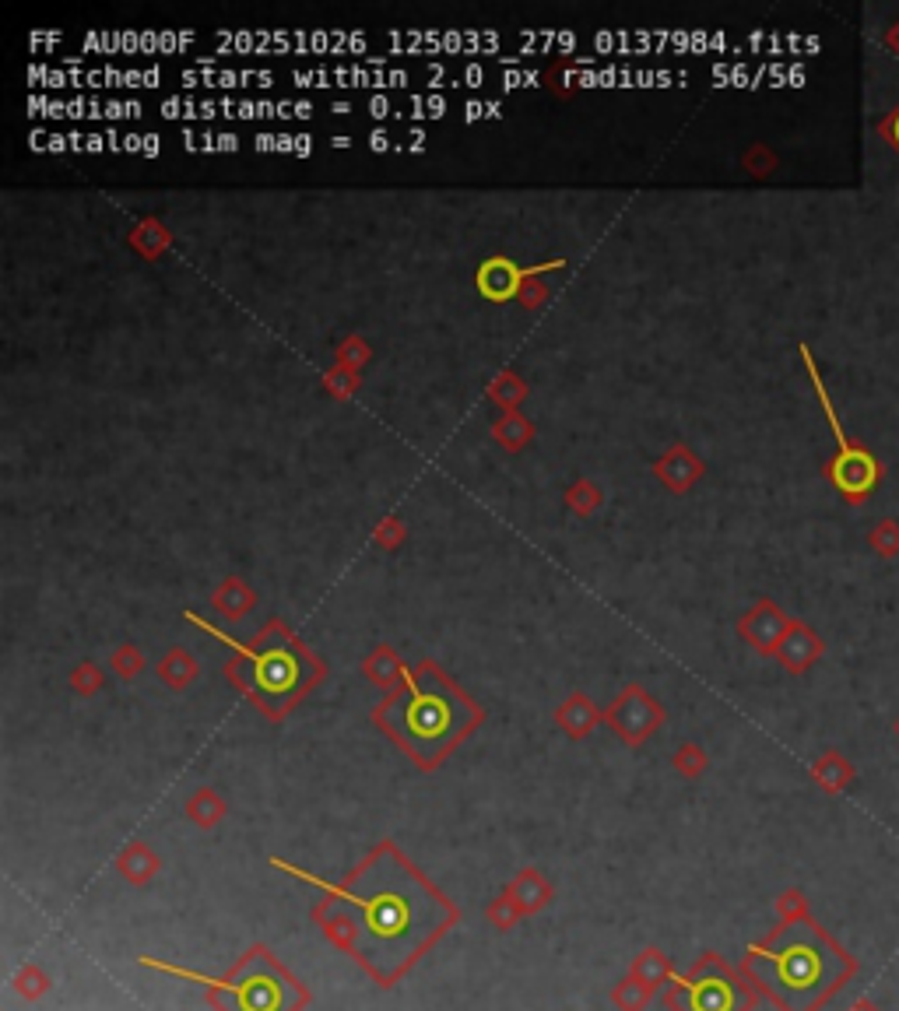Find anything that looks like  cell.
Returning a JSON list of instances; mask_svg holds the SVG:
<instances>
[{"label":"cell","mask_w":899,"mask_h":1011,"mask_svg":"<svg viewBox=\"0 0 899 1011\" xmlns=\"http://www.w3.org/2000/svg\"><path fill=\"white\" fill-rule=\"evenodd\" d=\"M334 899L352 913V948L380 983H394L457 917L390 843L376 847Z\"/></svg>","instance_id":"cell-1"},{"label":"cell","mask_w":899,"mask_h":1011,"mask_svg":"<svg viewBox=\"0 0 899 1011\" xmlns=\"http://www.w3.org/2000/svg\"><path fill=\"white\" fill-rule=\"evenodd\" d=\"M373 717L422 769L439 766L471 727L482 724V710L443 678L436 664L404 667V682L387 703L376 706Z\"/></svg>","instance_id":"cell-2"},{"label":"cell","mask_w":899,"mask_h":1011,"mask_svg":"<svg viewBox=\"0 0 899 1011\" xmlns=\"http://www.w3.org/2000/svg\"><path fill=\"white\" fill-rule=\"evenodd\" d=\"M748 966L787 1011H815L854 973V962L812 920L784 924L748 952Z\"/></svg>","instance_id":"cell-3"},{"label":"cell","mask_w":899,"mask_h":1011,"mask_svg":"<svg viewBox=\"0 0 899 1011\" xmlns=\"http://www.w3.org/2000/svg\"><path fill=\"white\" fill-rule=\"evenodd\" d=\"M141 962L152 969H166V973H173V976H183V980L208 983L215 994H222L225 1011H295L299 1001H303V994H299V987L292 983V976H288L264 948L246 955L225 980H215V976H204V973H190V969L169 966V962H155V959H141Z\"/></svg>","instance_id":"cell-4"},{"label":"cell","mask_w":899,"mask_h":1011,"mask_svg":"<svg viewBox=\"0 0 899 1011\" xmlns=\"http://www.w3.org/2000/svg\"><path fill=\"white\" fill-rule=\"evenodd\" d=\"M229 646H236L239 657L250 660V674H253V689L264 699V706L271 713H285L288 706H295V699L303 696L313 682L320 678V664L303 650L299 643L281 632L278 643H267V632L260 636V650H250V646L229 639Z\"/></svg>","instance_id":"cell-5"},{"label":"cell","mask_w":899,"mask_h":1011,"mask_svg":"<svg viewBox=\"0 0 899 1011\" xmlns=\"http://www.w3.org/2000/svg\"><path fill=\"white\" fill-rule=\"evenodd\" d=\"M801 359L808 362V376H812L815 394H819L822 411H826V418H829V429H833L836 446H840V453H836L833 464H829V478H833V485L840 488L843 495H850V499H861V495H868L871 488H875L878 464H875V457H871L868 450H861V446H854L847 436H843L840 422H836V411H833V404H829V394H826V387H822V376H819V369H815L808 348H801Z\"/></svg>","instance_id":"cell-6"},{"label":"cell","mask_w":899,"mask_h":1011,"mask_svg":"<svg viewBox=\"0 0 899 1011\" xmlns=\"http://www.w3.org/2000/svg\"><path fill=\"white\" fill-rule=\"evenodd\" d=\"M555 267H562V260H552V264H541V267H527V271H520L517 264H513L510 257H489L482 267H478V292L485 295L489 302H510V299H520V292H524V285L531 278H538V274H548V271H555Z\"/></svg>","instance_id":"cell-7"},{"label":"cell","mask_w":899,"mask_h":1011,"mask_svg":"<svg viewBox=\"0 0 899 1011\" xmlns=\"http://www.w3.org/2000/svg\"><path fill=\"white\" fill-rule=\"evenodd\" d=\"M678 983V1004L682 1011H738L741 1008V994L731 987L724 973H713V969H699L689 980H675Z\"/></svg>","instance_id":"cell-8"},{"label":"cell","mask_w":899,"mask_h":1011,"mask_svg":"<svg viewBox=\"0 0 899 1011\" xmlns=\"http://www.w3.org/2000/svg\"><path fill=\"white\" fill-rule=\"evenodd\" d=\"M608 720H612L629 741H640L643 734H650V727L661 720V710H657L654 699L643 696L640 689H629L626 699H622L615 710H608Z\"/></svg>","instance_id":"cell-9"},{"label":"cell","mask_w":899,"mask_h":1011,"mask_svg":"<svg viewBox=\"0 0 899 1011\" xmlns=\"http://www.w3.org/2000/svg\"><path fill=\"white\" fill-rule=\"evenodd\" d=\"M699 471H703V467H699V460L692 457L685 446H671L661 460H654V474L671 488V492H685V488L699 478Z\"/></svg>","instance_id":"cell-10"},{"label":"cell","mask_w":899,"mask_h":1011,"mask_svg":"<svg viewBox=\"0 0 899 1011\" xmlns=\"http://www.w3.org/2000/svg\"><path fill=\"white\" fill-rule=\"evenodd\" d=\"M169 243H173V236H169L166 225H159L155 218H144V222H137L134 232H130V246L148 260L162 257V253L169 250Z\"/></svg>","instance_id":"cell-11"},{"label":"cell","mask_w":899,"mask_h":1011,"mask_svg":"<svg viewBox=\"0 0 899 1011\" xmlns=\"http://www.w3.org/2000/svg\"><path fill=\"white\" fill-rule=\"evenodd\" d=\"M253 601H257V597H253V590L246 587L243 580H236V576H232V580H225L222 587L215 590V611H218V615H225V618H232V622H236V618H243L246 611L253 608Z\"/></svg>","instance_id":"cell-12"},{"label":"cell","mask_w":899,"mask_h":1011,"mask_svg":"<svg viewBox=\"0 0 899 1011\" xmlns=\"http://www.w3.org/2000/svg\"><path fill=\"white\" fill-rule=\"evenodd\" d=\"M784 629V618H780V611H773L770 604H763L759 611H752V615L745 618V625H741V632H745L748 639L756 646H763V650H773L770 643H777V632Z\"/></svg>","instance_id":"cell-13"},{"label":"cell","mask_w":899,"mask_h":1011,"mask_svg":"<svg viewBox=\"0 0 899 1011\" xmlns=\"http://www.w3.org/2000/svg\"><path fill=\"white\" fill-rule=\"evenodd\" d=\"M531 436H534V425L527 422L524 415H517V411H506V415L492 425V439H496L499 446H506V450H524V446L531 443Z\"/></svg>","instance_id":"cell-14"},{"label":"cell","mask_w":899,"mask_h":1011,"mask_svg":"<svg viewBox=\"0 0 899 1011\" xmlns=\"http://www.w3.org/2000/svg\"><path fill=\"white\" fill-rule=\"evenodd\" d=\"M489 397L503 411H517L520 401L527 397V387H524V380H520L517 373H510V369H506V373H499L496 380L489 383Z\"/></svg>","instance_id":"cell-15"},{"label":"cell","mask_w":899,"mask_h":1011,"mask_svg":"<svg viewBox=\"0 0 899 1011\" xmlns=\"http://www.w3.org/2000/svg\"><path fill=\"white\" fill-rule=\"evenodd\" d=\"M566 506H573L580 517H590V513L601 506V488L597 485H590L587 478H580V481H573V485L566 488Z\"/></svg>","instance_id":"cell-16"},{"label":"cell","mask_w":899,"mask_h":1011,"mask_svg":"<svg viewBox=\"0 0 899 1011\" xmlns=\"http://www.w3.org/2000/svg\"><path fill=\"white\" fill-rule=\"evenodd\" d=\"M559 724L566 727L569 734H583L590 724H594V710L583 696H573L566 703V710H559Z\"/></svg>","instance_id":"cell-17"},{"label":"cell","mask_w":899,"mask_h":1011,"mask_svg":"<svg viewBox=\"0 0 899 1011\" xmlns=\"http://www.w3.org/2000/svg\"><path fill=\"white\" fill-rule=\"evenodd\" d=\"M369 362V345L362 337H345V345H338V366L348 373H359Z\"/></svg>","instance_id":"cell-18"},{"label":"cell","mask_w":899,"mask_h":1011,"mask_svg":"<svg viewBox=\"0 0 899 1011\" xmlns=\"http://www.w3.org/2000/svg\"><path fill=\"white\" fill-rule=\"evenodd\" d=\"M780 653H784V660L791 667H805L808 660L819 653V643H812V639L805 636V632H798V639H791V643H784L780 646Z\"/></svg>","instance_id":"cell-19"},{"label":"cell","mask_w":899,"mask_h":1011,"mask_svg":"<svg viewBox=\"0 0 899 1011\" xmlns=\"http://www.w3.org/2000/svg\"><path fill=\"white\" fill-rule=\"evenodd\" d=\"M324 387L331 390V397L345 401V397H352L355 387H359V373H348V369L334 366L331 373H324Z\"/></svg>","instance_id":"cell-20"},{"label":"cell","mask_w":899,"mask_h":1011,"mask_svg":"<svg viewBox=\"0 0 899 1011\" xmlns=\"http://www.w3.org/2000/svg\"><path fill=\"white\" fill-rule=\"evenodd\" d=\"M376 541H380L383 548L401 545V541H404V524H401V520H394V517H387L380 527H376Z\"/></svg>","instance_id":"cell-21"},{"label":"cell","mask_w":899,"mask_h":1011,"mask_svg":"<svg viewBox=\"0 0 899 1011\" xmlns=\"http://www.w3.org/2000/svg\"><path fill=\"white\" fill-rule=\"evenodd\" d=\"M162 678H166L169 685H183L190 678V664L180 657V653H173V657L162 664Z\"/></svg>","instance_id":"cell-22"},{"label":"cell","mask_w":899,"mask_h":1011,"mask_svg":"<svg viewBox=\"0 0 899 1011\" xmlns=\"http://www.w3.org/2000/svg\"><path fill=\"white\" fill-rule=\"evenodd\" d=\"M548 299V288H545V281H527L524 285V292H520V302H524L527 309H541V302Z\"/></svg>","instance_id":"cell-23"},{"label":"cell","mask_w":899,"mask_h":1011,"mask_svg":"<svg viewBox=\"0 0 899 1011\" xmlns=\"http://www.w3.org/2000/svg\"><path fill=\"white\" fill-rule=\"evenodd\" d=\"M369 148H373V151H387V148H390V137H387V130H376V134L369 137Z\"/></svg>","instance_id":"cell-24"},{"label":"cell","mask_w":899,"mask_h":1011,"mask_svg":"<svg viewBox=\"0 0 899 1011\" xmlns=\"http://www.w3.org/2000/svg\"><path fill=\"white\" fill-rule=\"evenodd\" d=\"M369 109H373V116H376V120H383V116H387V109H390V102L383 99V95H376V99L369 102Z\"/></svg>","instance_id":"cell-25"},{"label":"cell","mask_w":899,"mask_h":1011,"mask_svg":"<svg viewBox=\"0 0 899 1011\" xmlns=\"http://www.w3.org/2000/svg\"><path fill=\"white\" fill-rule=\"evenodd\" d=\"M485 109H489V106H482V102H468V109H464V120L475 123L478 116H485Z\"/></svg>","instance_id":"cell-26"},{"label":"cell","mask_w":899,"mask_h":1011,"mask_svg":"<svg viewBox=\"0 0 899 1011\" xmlns=\"http://www.w3.org/2000/svg\"><path fill=\"white\" fill-rule=\"evenodd\" d=\"M310 151H313V137H306V134L295 137V155H310Z\"/></svg>","instance_id":"cell-27"},{"label":"cell","mask_w":899,"mask_h":1011,"mask_svg":"<svg viewBox=\"0 0 899 1011\" xmlns=\"http://www.w3.org/2000/svg\"><path fill=\"white\" fill-rule=\"evenodd\" d=\"M847 1011H882V1008H878V1004L871 1001V997H861V1001H854Z\"/></svg>","instance_id":"cell-28"},{"label":"cell","mask_w":899,"mask_h":1011,"mask_svg":"<svg viewBox=\"0 0 899 1011\" xmlns=\"http://www.w3.org/2000/svg\"><path fill=\"white\" fill-rule=\"evenodd\" d=\"M218 148H222V151H236L239 148V137L236 134H222V137H218Z\"/></svg>","instance_id":"cell-29"},{"label":"cell","mask_w":899,"mask_h":1011,"mask_svg":"<svg viewBox=\"0 0 899 1011\" xmlns=\"http://www.w3.org/2000/svg\"><path fill=\"white\" fill-rule=\"evenodd\" d=\"M144 155H159V137L155 134L144 137Z\"/></svg>","instance_id":"cell-30"},{"label":"cell","mask_w":899,"mask_h":1011,"mask_svg":"<svg viewBox=\"0 0 899 1011\" xmlns=\"http://www.w3.org/2000/svg\"><path fill=\"white\" fill-rule=\"evenodd\" d=\"M295 116H303L306 120V116H313V106L310 102H295Z\"/></svg>","instance_id":"cell-31"},{"label":"cell","mask_w":899,"mask_h":1011,"mask_svg":"<svg viewBox=\"0 0 899 1011\" xmlns=\"http://www.w3.org/2000/svg\"><path fill=\"white\" fill-rule=\"evenodd\" d=\"M468 81L471 85H482V67H468Z\"/></svg>","instance_id":"cell-32"},{"label":"cell","mask_w":899,"mask_h":1011,"mask_svg":"<svg viewBox=\"0 0 899 1011\" xmlns=\"http://www.w3.org/2000/svg\"><path fill=\"white\" fill-rule=\"evenodd\" d=\"M99 148H102V137L92 134V137H88V151H99Z\"/></svg>","instance_id":"cell-33"},{"label":"cell","mask_w":899,"mask_h":1011,"mask_svg":"<svg viewBox=\"0 0 899 1011\" xmlns=\"http://www.w3.org/2000/svg\"><path fill=\"white\" fill-rule=\"evenodd\" d=\"M334 148H348V144H352V137H334Z\"/></svg>","instance_id":"cell-34"},{"label":"cell","mask_w":899,"mask_h":1011,"mask_svg":"<svg viewBox=\"0 0 899 1011\" xmlns=\"http://www.w3.org/2000/svg\"><path fill=\"white\" fill-rule=\"evenodd\" d=\"M892 141L899 144V116H896V120H892Z\"/></svg>","instance_id":"cell-35"}]
</instances>
